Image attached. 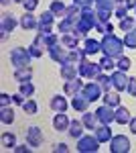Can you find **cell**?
<instances>
[{
    "label": "cell",
    "instance_id": "cell-42",
    "mask_svg": "<svg viewBox=\"0 0 136 153\" xmlns=\"http://www.w3.org/2000/svg\"><path fill=\"white\" fill-rule=\"evenodd\" d=\"M116 0H96V8H106V10H112L116 8Z\"/></svg>",
    "mask_w": 136,
    "mask_h": 153
},
{
    "label": "cell",
    "instance_id": "cell-44",
    "mask_svg": "<svg viewBox=\"0 0 136 153\" xmlns=\"http://www.w3.org/2000/svg\"><path fill=\"white\" fill-rule=\"evenodd\" d=\"M96 31L98 33H104V35H108V33H112L114 27L112 23H96Z\"/></svg>",
    "mask_w": 136,
    "mask_h": 153
},
{
    "label": "cell",
    "instance_id": "cell-12",
    "mask_svg": "<svg viewBox=\"0 0 136 153\" xmlns=\"http://www.w3.org/2000/svg\"><path fill=\"white\" fill-rule=\"evenodd\" d=\"M41 143H43V133L39 127H29L26 131V145H31L33 149L37 147H41Z\"/></svg>",
    "mask_w": 136,
    "mask_h": 153
},
{
    "label": "cell",
    "instance_id": "cell-5",
    "mask_svg": "<svg viewBox=\"0 0 136 153\" xmlns=\"http://www.w3.org/2000/svg\"><path fill=\"white\" fill-rule=\"evenodd\" d=\"M102 65L100 63H91V61H83L79 65V76L81 78H85V80H98V76L102 74Z\"/></svg>",
    "mask_w": 136,
    "mask_h": 153
},
{
    "label": "cell",
    "instance_id": "cell-11",
    "mask_svg": "<svg viewBox=\"0 0 136 153\" xmlns=\"http://www.w3.org/2000/svg\"><path fill=\"white\" fill-rule=\"evenodd\" d=\"M112 84H114V90H118V92H124L126 88H128V76H126V71H120V70H114L112 74Z\"/></svg>",
    "mask_w": 136,
    "mask_h": 153
},
{
    "label": "cell",
    "instance_id": "cell-49",
    "mask_svg": "<svg viewBox=\"0 0 136 153\" xmlns=\"http://www.w3.org/2000/svg\"><path fill=\"white\" fill-rule=\"evenodd\" d=\"M24 98H26L24 94L16 92V94H12V102H14V104H21V106H23V104H24Z\"/></svg>",
    "mask_w": 136,
    "mask_h": 153
},
{
    "label": "cell",
    "instance_id": "cell-57",
    "mask_svg": "<svg viewBox=\"0 0 136 153\" xmlns=\"http://www.w3.org/2000/svg\"><path fill=\"white\" fill-rule=\"evenodd\" d=\"M116 2H124V0H116Z\"/></svg>",
    "mask_w": 136,
    "mask_h": 153
},
{
    "label": "cell",
    "instance_id": "cell-53",
    "mask_svg": "<svg viewBox=\"0 0 136 153\" xmlns=\"http://www.w3.org/2000/svg\"><path fill=\"white\" fill-rule=\"evenodd\" d=\"M124 6L128 10H134L136 8V0H124Z\"/></svg>",
    "mask_w": 136,
    "mask_h": 153
},
{
    "label": "cell",
    "instance_id": "cell-29",
    "mask_svg": "<svg viewBox=\"0 0 136 153\" xmlns=\"http://www.w3.org/2000/svg\"><path fill=\"white\" fill-rule=\"evenodd\" d=\"M0 123L2 125H12L14 123V110L10 106H2L0 108Z\"/></svg>",
    "mask_w": 136,
    "mask_h": 153
},
{
    "label": "cell",
    "instance_id": "cell-9",
    "mask_svg": "<svg viewBox=\"0 0 136 153\" xmlns=\"http://www.w3.org/2000/svg\"><path fill=\"white\" fill-rule=\"evenodd\" d=\"M47 43H45V35L43 33H39V35L33 39V43L29 45V51H31V55H33L35 59H39V57H43V53L47 51Z\"/></svg>",
    "mask_w": 136,
    "mask_h": 153
},
{
    "label": "cell",
    "instance_id": "cell-21",
    "mask_svg": "<svg viewBox=\"0 0 136 153\" xmlns=\"http://www.w3.org/2000/svg\"><path fill=\"white\" fill-rule=\"evenodd\" d=\"M31 78H33V70H31V65H24V68H16V70H14V80H16L18 84L31 82Z\"/></svg>",
    "mask_w": 136,
    "mask_h": 153
},
{
    "label": "cell",
    "instance_id": "cell-30",
    "mask_svg": "<svg viewBox=\"0 0 136 153\" xmlns=\"http://www.w3.org/2000/svg\"><path fill=\"white\" fill-rule=\"evenodd\" d=\"M83 49H85V53H87V55H93V53L102 51V41H96V39H85Z\"/></svg>",
    "mask_w": 136,
    "mask_h": 153
},
{
    "label": "cell",
    "instance_id": "cell-13",
    "mask_svg": "<svg viewBox=\"0 0 136 153\" xmlns=\"http://www.w3.org/2000/svg\"><path fill=\"white\" fill-rule=\"evenodd\" d=\"M59 74H61V78H63L65 82H67V80H75V78L79 76V68H77L75 63H71V61H65V63H61Z\"/></svg>",
    "mask_w": 136,
    "mask_h": 153
},
{
    "label": "cell",
    "instance_id": "cell-35",
    "mask_svg": "<svg viewBox=\"0 0 136 153\" xmlns=\"http://www.w3.org/2000/svg\"><path fill=\"white\" fill-rule=\"evenodd\" d=\"M132 29H136V19L126 16V19L120 21V31H122V33H128V31H132Z\"/></svg>",
    "mask_w": 136,
    "mask_h": 153
},
{
    "label": "cell",
    "instance_id": "cell-31",
    "mask_svg": "<svg viewBox=\"0 0 136 153\" xmlns=\"http://www.w3.org/2000/svg\"><path fill=\"white\" fill-rule=\"evenodd\" d=\"M49 10L53 12L55 16H61V19H65V12H67V6L61 2V0H53L51 2V6H49Z\"/></svg>",
    "mask_w": 136,
    "mask_h": 153
},
{
    "label": "cell",
    "instance_id": "cell-52",
    "mask_svg": "<svg viewBox=\"0 0 136 153\" xmlns=\"http://www.w3.org/2000/svg\"><path fill=\"white\" fill-rule=\"evenodd\" d=\"M31 149H33L31 145H29V147H24V145H16L12 151H14V153H26V151H31Z\"/></svg>",
    "mask_w": 136,
    "mask_h": 153
},
{
    "label": "cell",
    "instance_id": "cell-3",
    "mask_svg": "<svg viewBox=\"0 0 136 153\" xmlns=\"http://www.w3.org/2000/svg\"><path fill=\"white\" fill-rule=\"evenodd\" d=\"M100 149V141L96 135H81L77 139V151L81 153H96Z\"/></svg>",
    "mask_w": 136,
    "mask_h": 153
},
{
    "label": "cell",
    "instance_id": "cell-37",
    "mask_svg": "<svg viewBox=\"0 0 136 153\" xmlns=\"http://www.w3.org/2000/svg\"><path fill=\"white\" fill-rule=\"evenodd\" d=\"M130 65H132V61H130V57H126V55H122V57L116 59V70L128 71V70H130Z\"/></svg>",
    "mask_w": 136,
    "mask_h": 153
},
{
    "label": "cell",
    "instance_id": "cell-47",
    "mask_svg": "<svg viewBox=\"0 0 136 153\" xmlns=\"http://www.w3.org/2000/svg\"><path fill=\"white\" fill-rule=\"evenodd\" d=\"M126 92L136 98V78H130V80H128V88H126Z\"/></svg>",
    "mask_w": 136,
    "mask_h": 153
},
{
    "label": "cell",
    "instance_id": "cell-45",
    "mask_svg": "<svg viewBox=\"0 0 136 153\" xmlns=\"http://www.w3.org/2000/svg\"><path fill=\"white\" fill-rule=\"evenodd\" d=\"M45 43H47V47H53L57 43H61V39L57 37V33H49V35H45Z\"/></svg>",
    "mask_w": 136,
    "mask_h": 153
},
{
    "label": "cell",
    "instance_id": "cell-18",
    "mask_svg": "<svg viewBox=\"0 0 136 153\" xmlns=\"http://www.w3.org/2000/svg\"><path fill=\"white\" fill-rule=\"evenodd\" d=\"M102 100H104V104L112 106V108H118V106L122 104V100H120V92H118V90H108V92H104Z\"/></svg>",
    "mask_w": 136,
    "mask_h": 153
},
{
    "label": "cell",
    "instance_id": "cell-6",
    "mask_svg": "<svg viewBox=\"0 0 136 153\" xmlns=\"http://www.w3.org/2000/svg\"><path fill=\"white\" fill-rule=\"evenodd\" d=\"M83 96L90 100V102H96V100H100L104 96V90H102V86L96 82V80H90L87 84H83Z\"/></svg>",
    "mask_w": 136,
    "mask_h": 153
},
{
    "label": "cell",
    "instance_id": "cell-32",
    "mask_svg": "<svg viewBox=\"0 0 136 153\" xmlns=\"http://www.w3.org/2000/svg\"><path fill=\"white\" fill-rule=\"evenodd\" d=\"M57 31H59V33H63V35L73 33V31H75V23H73V21H69V19H61V21L57 23Z\"/></svg>",
    "mask_w": 136,
    "mask_h": 153
},
{
    "label": "cell",
    "instance_id": "cell-39",
    "mask_svg": "<svg viewBox=\"0 0 136 153\" xmlns=\"http://www.w3.org/2000/svg\"><path fill=\"white\" fill-rule=\"evenodd\" d=\"M96 16H98V23H110V19H112V10L96 8Z\"/></svg>",
    "mask_w": 136,
    "mask_h": 153
},
{
    "label": "cell",
    "instance_id": "cell-1",
    "mask_svg": "<svg viewBox=\"0 0 136 153\" xmlns=\"http://www.w3.org/2000/svg\"><path fill=\"white\" fill-rule=\"evenodd\" d=\"M124 47H126L124 41H122L120 37H116L114 33L104 35V39H102V53H104V55H110V57L118 59V57H122Z\"/></svg>",
    "mask_w": 136,
    "mask_h": 153
},
{
    "label": "cell",
    "instance_id": "cell-25",
    "mask_svg": "<svg viewBox=\"0 0 136 153\" xmlns=\"http://www.w3.org/2000/svg\"><path fill=\"white\" fill-rule=\"evenodd\" d=\"M96 137H98V141L100 143H110V139H112V129H110V125H100L98 129H96V133H93Z\"/></svg>",
    "mask_w": 136,
    "mask_h": 153
},
{
    "label": "cell",
    "instance_id": "cell-8",
    "mask_svg": "<svg viewBox=\"0 0 136 153\" xmlns=\"http://www.w3.org/2000/svg\"><path fill=\"white\" fill-rule=\"evenodd\" d=\"M53 23H55V14H53L51 10L41 12V19H39L37 31L43 33V35H49V33H53Z\"/></svg>",
    "mask_w": 136,
    "mask_h": 153
},
{
    "label": "cell",
    "instance_id": "cell-34",
    "mask_svg": "<svg viewBox=\"0 0 136 153\" xmlns=\"http://www.w3.org/2000/svg\"><path fill=\"white\" fill-rule=\"evenodd\" d=\"M0 143H2L4 149H14V147H16V137H14V133H2Z\"/></svg>",
    "mask_w": 136,
    "mask_h": 153
},
{
    "label": "cell",
    "instance_id": "cell-26",
    "mask_svg": "<svg viewBox=\"0 0 136 153\" xmlns=\"http://www.w3.org/2000/svg\"><path fill=\"white\" fill-rule=\"evenodd\" d=\"M83 123L81 120H71V125H69V129H67V133H69V137H73V139H79L81 135H83Z\"/></svg>",
    "mask_w": 136,
    "mask_h": 153
},
{
    "label": "cell",
    "instance_id": "cell-46",
    "mask_svg": "<svg viewBox=\"0 0 136 153\" xmlns=\"http://www.w3.org/2000/svg\"><path fill=\"white\" fill-rule=\"evenodd\" d=\"M23 6H24V12H33L39 6V0H24Z\"/></svg>",
    "mask_w": 136,
    "mask_h": 153
},
{
    "label": "cell",
    "instance_id": "cell-38",
    "mask_svg": "<svg viewBox=\"0 0 136 153\" xmlns=\"http://www.w3.org/2000/svg\"><path fill=\"white\" fill-rule=\"evenodd\" d=\"M100 65H102L104 71H112L114 68H116V61H114V57H110V55H104V57L100 59Z\"/></svg>",
    "mask_w": 136,
    "mask_h": 153
},
{
    "label": "cell",
    "instance_id": "cell-43",
    "mask_svg": "<svg viewBox=\"0 0 136 153\" xmlns=\"http://www.w3.org/2000/svg\"><path fill=\"white\" fill-rule=\"evenodd\" d=\"M114 14H116V16L120 19V21L128 16V8L124 6V2H118V4H116V8H114Z\"/></svg>",
    "mask_w": 136,
    "mask_h": 153
},
{
    "label": "cell",
    "instance_id": "cell-16",
    "mask_svg": "<svg viewBox=\"0 0 136 153\" xmlns=\"http://www.w3.org/2000/svg\"><path fill=\"white\" fill-rule=\"evenodd\" d=\"M69 125H71V120H69V117L65 112H57L55 117H53V127H55V131H59V133H65V131L69 129Z\"/></svg>",
    "mask_w": 136,
    "mask_h": 153
},
{
    "label": "cell",
    "instance_id": "cell-24",
    "mask_svg": "<svg viewBox=\"0 0 136 153\" xmlns=\"http://www.w3.org/2000/svg\"><path fill=\"white\" fill-rule=\"evenodd\" d=\"M21 27H23V29H26V31L37 29V27H39V19L35 16L33 12H24L23 16H21Z\"/></svg>",
    "mask_w": 136,
    "mask_h": 153
},
{
    "label": "cell",
    "instance_id": "cell-19",
    "mask_svg": "<svg viewBox=\"0 0 136 153\" xmlns=\"http://www.w3.org/2000/svg\"><path fill=\"white\" fill-rule=\"evenodd\" d=\"M130 118H132V114H130V110L126 108V106H118L116 110H114V120L118 123V125H128L130 123Z\"/></svg>",
    "mask_w": 136,
    "mask_h": 153
},
{
    "label": "cell",
    "instance_id": "cell-15",
    "mask_svg": "<svg viewBox=\"0 0 136 153\" xmlns=\"http://www.w3.org/2000/svg\"><path fill=\"white\" fill-rule=\"evenodd\" d=\"M71 106H73V110H77V112H85L87 106H90V100L83 96V92H77V94L71 96Z\"/></svg>",
    "mask_w": 136,
    "mask_h": 153
},
{
    "label": "cell",
    "instance_id": "cell-36",
    "mask_svg": "<svg viewBox=\"0 0 136 153\" xmlns=\"http://www.w3.org/2000/svg\"><path fill=\"white\" fill-rule=\"evenodd\" d=\"M122 41H124V45H126L128 49H136V29L128 31V33L124 35V39H122Z\"/></svg>",
    "mask_w": 136,
    "mask_h": 153
},
{
    "label": "cell",
    "instance_id": "cell-28",
    "mask_svg": "<svg viewBox=\"0 0 136 153\" xmlns=\"http://www.w3.org/2000/svg\"><path fill=\"white\" fill-rule=\"evenodd\" d=\"M61 45L65 49H75L79 47V37H75L73 33H67V35L61 37Z\"/></svg>",
    "mask_w": 136,
    "mask_h": 153
},
{
    "label": "cell",
    "instance_id": "cell-20",
    "mask_svg": "<svg viewBox=\"0 0 136 153\" xmlns=\"http://www.w3.org/2000/svg\"><path fill=\"white\" fill-rule=\"evenodd\" d=\"M81 90H83V82H81V78L67 80L65 86H63V92H65L67 96H73V94H77V92H81Z\"/></svg>",
    "mask_w": 136,
    "mask_h": 153
},
{
    "label": "cell",
    "instance_id": "cell-27",
    "mask_svg": "<svg viewBox=\"0 0 136 153\" xmlns=\"http://www.w3.org/2000/svg\"><path fill=\"white\" fill-rule=\"evenodd\" d=\"M65 19H69V21H73V23H77L81 19V6L79 4H69L67 6V12H65Z\"/></svg>",
    "mask_w": 136,
    "mask_h": 153
},
{
    "label": "cell",
    "instance_id": "cell-40",
    "mask_svg": "<svg viewBox=\"0 0 136 153\" xmlns=\"http://www.w3.org/2000/svg\"><path fill=\"white\" fill-rule=\"evenodd\" d=\"M37 102H35L33 98H26L24 100V104H23V110H24V114H37Z\"/></svg>",
    "mask_w": 136,
    "mask_h": 153
},
{
    "label": "cell",
    "instance_id": "cell-7",
    "mask_svg": "<svg viewBox=\"0 0 136 153\" xmlns=\"http://www.w3.org/2000/svg\"><path fill=\"white\" fill-rule=\"evenodd\" d=\"M110 151L112 153H128L130 151V139L126 135H114L110 139Z\"/></svg>",
    "mask_w": 136,
    "mask_h": 153
},
{
    "label": "cell",
    "instance_id": "cell-10",
    "mask_svg": "<svg viewBox=\"0 0 136 153\" xmlns=\"http://www.w3.org/2000/svg\"><path fill=\"white\" fill-rule=\"evenodd\" d=\"M47 53H49V57L53 59V61H57L59 65L65 63V61H69V49H63L61 43H57V45H53V47H49V49H47Z\"/></svg>",
    "mask_w": 136,
    "mask_h": 153
},
{
    "label": "cell",
    "instance_id": "cell-23",
    "mask_svg": "<svg viewBox=\"0 0 136 153\" xmlns=\"http://www.w3.org/2000/svg\"><path fill=\"white\" fill-rule=\"evenodd\" d=\"M81 123H83V127L90 131H96L98 127H100V120H98V117H96V112H83V117H81Z\"/></svg>",
    "mask_w": 136,
    "mask_h": 153
},
{
    "label": "cell",
    "instance_id": "cell-41",
    "mask_svg": "<svg viewBox=\"0 0 136 153\" xmlns=\"http://www.w3.org/2000/svg\"><path fill=\"white\" fill-rule=\"evenodd\" d=\"M18 92H21V94H24L26 98H31V96L35 94V86L31 82H23L21 86H18Z\"/></svg>",
    "mask_w": 136,
    "mask_h": 153
},
{
    "label": "cell",
    "instance_id": "cell-55",
    "mask_svg": "<svg viewBox=\"0 0 136 153\" xmlns=\"http://www.w3.org/2000/svg\"><path fill=\"white\" fill-rule=\"evenodd\" d=\"M8 2H12V0H0V4H2V6H8Z\"/></svg>",
    "mask_w": 136,
    "mask_h": 153
},
{
    "label": "cell",
    "instance_id": "cell-14",
    "mask_svg": "<svg viewBox=\"0 0 136 153\" xmlns=\"http://www.w3.org/2000/svg\"><path fill=\"white\" fill-rule=\"evenodd\" d=\"M96 117L100 120V125H110V123H114V108L108 104H102L96 110Z\"/></svg>",
    "mask_w": 136,
    "mask_h": 153
},
{
    "label": "cell",
    "instance_id": "cell-2",
    "mask_svg": "<svg viewBox=\"0 0 136 153\" xmlns=\"http://www.w3.org/2000/svg\"><path fill=\"white\" fill-rule=\"evenodd\" d=\"M31 59H35V57L31 55L29 47H26V49H24V47L10 49V63L14 65V70H16V68H24V65H29Z\"/></svg>",
    "mask_w": 136,
    "mask_h": 153
},
{
    "label": "cell",
    "instance_id": "cell-56",
    "mask_svg": "<svg viewBox=\"0 0 136 153\" xmlns=\"http://www.w3.org/2000/svg\"><path fill=\"white\" fill-rule=\"evenodd\" d=\"M12 2H21V4H23V2H24V0H12Z\"/></svg>",
    "mask_w": 136,
    "mask_h": 153
},
{
    "label": "cell",
    "instance_id": "cell-22",
    "mask_svg": "<svg viewBox=\"0 0 136 153\" xmlns=\"http://www.w3.org/2000/svg\"><path fill=\"white\" fill-rule=\"evenodd\" d=\"M87 59V53H85V49H79V47H75V49H69V61L71 63H75L77 68H79L81 63Z\"/></svg>",
    "mask_w": 136,
    "mask_h": 153
},
{
    "label": "cell",
    "instance_id": "cell-33",
    "mask_svg": "<svg viewBox=\"0 0 136 153\" xmlns=\"http://www.w3.org/2000/svg\"><path fill=\"white\" fill-rule=\"evenodd\" d=\"M96 82L100 84V86H102V90L104 92H108V90H114V84H112V76H108V71H106V74H100V76H98V80H96Z\"/></svg>",
    "mask_w": 136,
    "mask_h": 153
},
{
    "label": "cell",
    "instance_id": "cell-51",
    "mask_svg": "<svg viewBox=\"0 0 136 153\" xmlns=\"http://www.w3.org/2000/svg\"><path fill=\"white\" fill-rule=\"evenodd\" d=\"M75 4H79L81 8H85V6H91V4H96V0H73Z\"/></svg>",
    "mask_w": 136,
    "mask_h": 153
},
{
    "label": "cell",
    "instance_id": "cell-48",
    "mask_svg": "<svg viewBox=\"0 0 136 153\" xmlns=\"http://www.w3.org/2000/svg\"><path fill=\"white\" fill-rule=\"evenodd\" d=\"M10 102H12V96H8L6 92L0 94V108H2V106H10Z\"/></svg>",
    "mask_w": 136,
    "mask_h": 153
},
{
    "label": "cell",
    "instance_id": "cell-4",
    "mask_svg": "<svg viewBox=\"0 0 136 153\" xmlns=\"http://www.w3.org/2000/svg\"><path fill=\"white\" fill-rule=\"evenodd\" d=\"M16 25H21V21H16V16H14L12 12L2 14V19H0V33H2V41H4V39H6V37L16 29Z\"/></svg>",
    "mask_w": 136,
    "mask_h": 153
},
{
    "label": "cell",
    "instance_id": "cell-17",
    "mask_svg": "<svg viewBox=\"0 0 136 153\" xmlns=\"http://www.w3.org/2000/svg\"><path fill=\"white\" fill-rule=\"evenodd\" d=\"M49 106H51V110H53V112H65V110L69 108V102L65 100V96L55 94L53 98H51V102H49Z\"/></svg>",
    "mask_w": 136,
    "mask_h": 153
},
{
    "label": "cell",
    "instance_id": "cell-50",
    "mask_svg": "<svg viewBox=\"0 0 136 153\" xmlns=\"http://www.w3.org/2000/svg\"><path fill=\"white\" fill-rule=\"evenodd\" d=\"M53 151H59V153H67L69 151V147H67V145H65V143H57V145H55V147H53Z\"/></svg>",
    "mask_w": 136,
    "mask_h": 153
},
{
    "label": "cell",
    "instance_id": "cell-58",
    "mask_svg": "<svg viewBox=\"0 0 136 153\" xmlns=\"http://www.w3.org/2000/svg\"><path fill=\"white\" fill-rule=\"evenodd\" d=\"M134 12H136V8H134Z\"/></svg>",
    "mask_w": 136,
    "mask_h": 153
},
{
    "label": "cell",
    "instance_id": "cell-54",
    "mask_svg": "<svg viewBox=\"0 0 136 153\" xmlns=\"http://www.w3.org/2000/svg\"><path fill=\"white\" fill-rule=\"evenodd\" d=\"M128 127H130V133H134V135H136V117H132V118H130Z\"/></svg>",
    "mask_w": 136,
    "mask_h": 153
}]
</instances>
